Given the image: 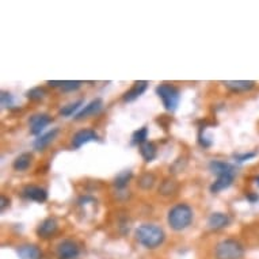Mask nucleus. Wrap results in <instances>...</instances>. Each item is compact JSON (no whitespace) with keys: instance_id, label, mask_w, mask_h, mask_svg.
Listing matches in <instances>:
<instances>
[{"instance_id":"obj_1","label":"nucleus","mask_w":259,"mask_h":259,"mask_svg":"<svg viewBox=\"0 0 259 259\" xmlns=\"http://www.w3.org/2000/svg\"><path fill=\"white\" fill-rule=\"evenodd\" d=\"M136 239L141 246L153 250L164 242L166 235L160 227L155 224H143L136 230Z\"/></svg>"},{"instance_id":"obj_2","label":"nucleus","mask_w":259,"mask_h":259,"mask_svg":"<svg viewBox=\"0 0 259 259\" xmlns=\"http://www.w3.org/2000/svg\"><path fill=\"white\" fill-rule=\"evenodd\" d=\"M168 224L174 231H183L191 224L193 221V209L186 204L175 205L168 212Z\"/></svg>"},{"instance_id":"obj_3","label":"nucleus","mask_w":259,"mask_h":259,"mask_svg":"<svg viewBox=\"0 0 259 259\" xmlns=\"http://www.w3.org/2000/svg\"><path fill=\"white\" fill-rule=\"evenodd\" d=\"M216 259H242L244 255V248L235 239L221 240L214 248Z\"/></svg>"},{"instance_id":"obj_4","label":"nucleus","mask_w":259,"mask_h":259,"mask_svg":"<svg viewBox=\"0 0 259 259\" xmlns=\"http://www.w3.org/2000/svg\"><path fill=\"white\" fill-rule=\"evenodd\" d=\"M157 97L161 99L163 102V106L166 107V110L174 111L177 110V107L179 105V91L175 89L174 85L167 84V83H163L156 89Z\"/></svg>"},{"instance_id":"obj_5","label":"nucleus","mask_w":259,"mask_h":259,"mask_svg":"<svg viewBox=\"0 0 259 259\" xmlns=\"http://www.w3.org/2000/svg\"><path fill=\"white\" fill-rule=\"evenodd\" d=\"M80 252V248L72 240H64L57 247V258L59 259H73Z\"/></svg>"},{"instance_id":"obj_6","label":"nucleus","mask_w":259,"mask_h":259,"mask_svg":"<svg viewBox=\"0 0 259 259\" xmlns=\"http://www.w3.org/2000/svg\"><path fill=\"white\" fill-rule=\"evenodd\" d=\"M52 122V117L48 114H35L33 115L29 121L30 125V133L34 135V136H38L41 135L44 129Z\"/></svg>"},{"instance_id":"obj_7","label":"nucleus","mask_w":259,"mask_h":259,"mask_svg":"<svg viewBox=\"0 0 259 259\" xmlns=\"http://www.w3.org/2000/svg\"><path fill=\"white\" fill-rule=\"evenodd\" d=\"M99 136L97 135L95 131L93 129H81L79 132L73 136L72 139V145L75 148H80L84 144L93 143V141H98Z\"/></svg>"},{"instance_id":"obj_8","label":"nucleus","mask_w":259,"mask_h":259,"mask_svg":"<svg viewBox=\"0 0 259 259\" xmlns=\"http://www.w3.org/2000/svg\"><path fill=\"white\" fill-rule=\"evenodd\" d=\"M57 230H59V223H57V220H56L55 217H48V219H45L38 225L37 235H38L39 238L49 239L57 232Z\"/></svg>"},{"instance_id":"obj_9","label":"nucleus","mask_w":259,"mask_h":259,"mask_svg":"<svg viewBox=\"0 0 259 259\" xmlns=\"http://www.w3.org/2000/svg\"><path fill=\"white\" fill-rule=\"evenodd\" d=\"M22 196L35 202H45L48 200V191L39 186H26L22 191Z\"/></svg>"},{"instance_id":"obj_10","label":"nucleus","mask_w":259,"mask_h":259,"mask_svg":"<svg viewBox=\"0 0 259 259\" xmlns=\"http://www.w3.org/2000/svg\"><path fill=\"white\" fill-rule=\"evenodd\" d=\"M209 170L217 177L221 175H236V168L231 163L221 160H212L209 163Z\"/></svg>"},{"instance_id":"obj_11","label":"nucleus","mask_w":259,"mask_h":259,"mask_svg":"<svg viewBox=\"0 0 259 259\" xmlns=\"http://www.w3.org/2000/svg\"><path fill=\"white\" fill-rule=\"evenodd\" d=\"M231 223V219L228 214H225V213L221 212H216L212 213L208 219V225L210 230H223L225 227H228Z\"/></svg>"},{"instance_id":"obj_12","label":"nucleus","mask_w":259,"mask_h":259,"mask_svg":"<svg viewBox=\"0 0 259 259\" xmlns=\"http://www.w3.org/2000/svg\"><path fill=\"white\" fill-rule=\"evenodd\" d=\"M103 107V102L102 99H94V101H91V102L89 103V105H85L83 109H81L79 113H77L76 115H75V118L76 119H83V118H87V117H90V115H95L98 114L99 111L102 110Z\"/></svg>"},{"instance_id":"obj_13","label":"nucleus","mask_w":259,"mask_h":259,"mask_svg":"<svg viewBox=\"0 0 259 259\" xmlns=\"http://www.w3.org/2000/svg\"><path fill=\"white\" fill-rule=\"evenodd\" d=\"M21 259H42V251L34 244H23L18 248Z\"/></svg>"},{"instance_id":"obj_14","label":"nucleus","mask_w":259,"mask_h":259,"mask_svg":"<svg viewBox=\"0 0 259 259\" xmlns=\"http://www.w3.org/2000/svg\"><path fill=\"white\" fill-rule=\"evenodd\" d=\"M147 87H148V81H136L132 89L125 93V95H123V101H125V102H133V101H136L140 95L144 94Z\"/></svg>"},{"instance_id":"obj_15","label":"nucleus","mask_w":259,"mask_h":259,"mask_svg":"<svg viewBox=\"0 0 259 259\" xmlns=\"http://www.w3.org/2000/svg\"><path fill=\"white\" fill-rule=\"evenodd\" d=\"M223 84L234 93H243V91H250L251 89H254L255 83L251 80H227L223 81Z\"/></svg>"},{"instance_id":"obj_16","label":"nucleus","mask_w":259,"mask_h":259,"mask_svg":"<svg viewBox=\"0 0 259 259\" xmlns=\"http://www.w3.org/2000/svg\"><path fill=\"white\" fill-rule=\"evenodd\" d=\"M235 179V175H221V177H217V179L212 183L210 186V191L212 193H220V191L228 189V187L232 185Z\"/></svg>"},{"instance_id":"obj_17","label":"nucleus","mask_w":259,"mask_h":259,"mask_svg":"<svg viewBox=\"0 0 259 259\" xmlns=\"http://www.w3.org/2000/svg\"><path fill=\"white\" fill-rule=\"evenodd\" d=\"M57 133H59V129H53L51 132L38 136V139H35L34 141V149H37V151H44L48 145L51 144L52 141L55 140L56 136H57Z\"/></svg>"},{"instance_id":"obj_18","label":"nucleus","mask_w":259,"mask_h":259,"mask_svg":"<svg viewBox=\"0 0 259 259\" xmlns=\"http://www.w3.org/2000/svg\"><path fill=\"white\" fill-rule=\"evenodd\" d=\"M31 159H33L31 153L26 152V153H22V155H19V156H18L13 163L14 170L26 171L30 167V164H31Z\"/></svg>"},{"instance_id":"obj_19","label":"nucleus","mask_w":259,"mask_h":259,"mask_svg":"<svg viewBox=\"0 0 259 259\" xmlns=\"http://www.w3.org/2000/svg\"><path fill=\"white\" fill-rule=\"evenodd\" d=\"M140 153L141 156L144 157L145 161H152L155 157H156V147L152 144V143H144L143 145H140Z\"/></svg>"},{"instance_id":"obj_20","label":"nucleus","mask_w":259,"mask_h":259,"mask_svg":"<svg viewBox=\"0 0 259 259\" xmlns=\"http://www.w3.org/2000/svg\"><path fill=\"white\" fill-rule=\"evenodd\" d=\"M132 171H122V172L117 175V178L114 179V186L117 187V189H119V190H122V189H125V187L127 186V183L132 179Z\"/></svg>"},{"instance_id":"obj_21","label":"nucleus","mask_w":259,"mask_h":259,"mask_svg":"<svg viewBox=\"0 0 259 259\" xmlns=\"http://www.w3.org/2000/svg\"><path fill=\"white\" fill-rule=\"evenodd\" d=\"M177 190H178V185L172 179H166L164 182L161 183V186L159 187V193L163 194V196H171Z\"/></svg>"},{"instance_id":"obj_22","label":"nucleus","mask_w":259,"mask_h":259,"mask_svg":"<svg viewBox=\"0 0 259 259\" xmlns=\"http://www.w3.org/2000/svg\"><path fill=\"white\" fill-rule=\"evenodd\" d=\"M156 182V178H155V175L152 172H145L139 178V186L143 189V190H149V189H152L153 185Z\"/></svg>"},{"instance_id":"obj_23","label":"nucleus","mask_w":259,"mask_h":259,"mask_svg":"<svg viewBox=\"0 0 259 259\" xmlns=\"http://www.w3.org/2000/svg\"><path fill=\"white\" fill-rule=\"evenodd\" d=\"M147 139H148V127L143 126L141 129H139V131H136V132L133 133L132 144L143 145L144 143H147Z\"/></svg>"},{"instance_id":"obj_24","label":"nucleus","mask_w":259,"mask_h":259,"mask_svg":"<svg viewBox=\"0 0 259 259\" xmlns=\"http://www.w3.org/2000/svg\"><path fill=\"white\" fill-rule=\"evenodd\" d=\"M83 105V101H76V102L69 103L67 106H64L61 110H60V114L63 115V117H71V115H76L79 113V109Z\"/></svg>"},{"instance_id":"obj_25","label":"nucleus","mask_w":259,"mask_h":259,"mask_svg":"<svg viewBox=\"0 0 259 259\" xmlns=\"http://www.w3.org/2000/svg\"><path fill=\"white\" fill-rule=\"evenodd\" d=\"M27 98L30 101H41L45 97V90L41 89V87H35V89H31L30 91H27Z\"/></svg>"},{"instance_id":"obj_26","label":"nucleus","mask_w":259,"mask_h":259,"mask_svg":"<svg viewBox=\"0 0 259 259\" xmlns=\"http://www.w3.org/2000/svg\"><path fill=\"white\" fill-rule=\"evenodd\" d=\"M0 105L2 107H5V109H10V107L14 106V98L13 95L10 93H6L3 91L2 95H0Z\"/></svg>"},{"instance_id":"obj_27","label":"nucleus","mask_w":259,"mask_h":259,"mask_svg":"<svg viewBox=\"0 0 259 259\" xmlns=\"http://www.w3.org/2000/svg\"><path fill=\"white\" fill-rule=\"evenodd\" d=\"M81 87V81H79V80H68V81H64L63 83V85H61V90H63V91H67V93H68V91H75V90H77V89H80Z\"/></svg>"},{"instance_id":"obj_28","label":"nucleus","mask_w":259,"mask_h":259,"mask_svg":"<svg viewBox=\"0 0 259 259\" xmlns=\"http://www.w3.org/2000/svg\"><path fill=\"white\" fill-rule=\"evenodd\" d=\"M256 156V153L255 152H248V153H243V155H235V160L239 161V163H243V161L250 160L252 157Z\"/></svg>"},{"instance_id":"obj_29","label":"nucleus","mask_w":259,"mask_h":259,"mask_svg":"<svg viewBox=\"0 0 259 259\" xmlns=\"http://www.w3.org/2000/svg\"><path fill=\"white\" fill-rule=\"evenodd\" d=\"M9 205H10V200H9V198H6L5 196L0 197V210H2V212H5L6 208H7Z\"/></svg>"},{"instance_id":"obj_30","label":"nucleus","mask_w":259,"mask_h":259,"mask_svg":"<svg viewBox=\"0 0 259 259\" xmlns=\"http://www.w3.org/2000/svg\"><path fill=\"white\" fill-rule=\"evenodd\" d=\"M247 200L250 202H256L259 200V196L256 193H250V194H247Z\"/></svg>"},{"instance_id":"obj_31","label":"nucleus","mask_w":259,"mask_h":259,"mask_svg":"<svg viewBox=\"0 0 259 259\" xmlns=\"http://www.w3.org/2000/svg\"><path fill=\"white\" fill-rule=\"evenodd\" d=\"M63 83H64V81H55V80L48 81V84L52 85V87H61V85H63Z\"/></svg>"},{"instance_id":"obj_32","label":"nucleus","mask_w":259,"mask_h":259,"mask_svg":"<svg viewBox=\"0 0 259 259\" xmlns=\"http://www.w3.org/2000/svg\"><path fill=\"white\" fill-rule=\"evenodd\" d=\"M255 183H256V185L259 186V177H256V178H255Z\"/></svg>"}]
</instances>
